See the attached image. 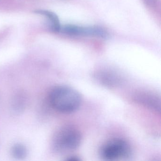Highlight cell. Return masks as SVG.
<instances>
[{
    "label": "cell",
    "mask_w": 161,
    "mask_h": 161,
    "mask_svg": "<svg viewBox=\"0 0 161 161\" xmlns=\"http://www.w3.org/2000/svg\"><path fill=\"white\" fill-rule=\"evenodd\" d=\"M49 99L54 109L64 114L75 112L81 103L80 94L73 88L66 86L54 87L51 91Z\"/></svg>",
    "instance_id": "6da1fadb"
},
{
    "label": "cell",
    "mask_w": 161,
    "mask_h": 161,
    "mask_svg": "<svg viewBox=\"0 0 161 161\" xmlns=\"http://www.w3.org/2000/svg\"><path fill=\"white\" fill-rule=\"evenodd\" d=\"M81 142V135L77 129L70 126L60 129L53 138V147L58 152H66L76 149Z\"/></svg>",
    "instance_id": "7a4b0ae2"
},
{
    "label": "cell",
    "mask_w": 161,
    "mask_h": 161,
    "mask_svg": "<svg viewBox=\"0 0 161 161\" xmlns=\"http://www.w3.org/2000/svg\"><path fill=\"white\" fill-rule=\"evenodd\" d=\"M101 157L109 161L123 160L130 156V145L126 140L115 138L104 143L100 149Z\"/></svg>",
    "instance_id": "3957f363"
},
{
    "label": "cell",
    "mask_w": 161,
    "mask_h": 161,
    "mask_svg": "<svg viewBox=\"0 0 161 161\" xmlns=\"http://www.w3.org/2000/svg\"><path fill=\"white\" fill-rule=\"evenodd\" d=\"M60 31L68 35L96 36L103 38H107L108 36L106 31L97 26L83 27L68 24L61 27Z\"/></svg>",
    "instance_id": "277c9868"
},
{
    "label": "cell",
    "mask_w": 161,
    "mask_h": 161,
    "mask_svg": "<svg viewBox=\"0 0 161 161\" xmlns=\"http://www.w3.org/2000/svg\"><path fill=\"white\" fill-rule=\"evenodd\" d=\"M34 13L37 14L42 15L47 17L52 23V28L54 32H59L61 27L58 16L54 13L50 11L44 10H37L34 11Z\"/></svg>",
    "instance_id": "5b68a950"
},
{
    "label": "cell",
    "mask_w": 161,
    "mask_h": 161,
    "mask_svg": "<svg viewBox=\"0 0 161 161\" xmlns=\"http://www.w3.org/2000/svg\"><path fill=\"white\" fill-rule=\"evenodd\" d=\"M12 153L15 157L20 159L26 156L27 150L26 148L20 144H16L12 149Z\"/></svg>",
    "instance_id": "8992f818"
}]
</instances>
